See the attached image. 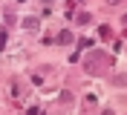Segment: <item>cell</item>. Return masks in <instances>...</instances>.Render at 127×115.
I'll list each match as a JSON object with an SVG mask.
<instances>
[{
	"mask_svg": "<svg viewBox=\"0 0 127 115\" xmlns=\"http://www.w3.org/2000/svg\"><path fill=\"white\" fill-rule=\"evenodd\" d=\"M104 63H107V55L104 52H90L87 61H84V66H87V72H93V75H98V72H104Z\"/></svg>",
	"mask_w": 127,
	"mask_h": 115,
	"instance_id": "6da1fadb",
	"label": "cell"
},
{
	"mask_svg": "<svg viewBox=\"0 0 127 115\" xmlns=\"http://www.w3.org/2000/svg\"><path fill=\"white\" fill-rule=\"evenodd\" d=\"M113 86H127V75H124V72L113 75Z\"/></svg>",
	"mask_w": 127,
	"mask_h": 115,
	"instance_id": "7a4b0ae2",
	"label": "cell"
},
{
	"mask_svg": "<svg viewBox=\"0 0 127 115\" xmlns=\"http://www.w3.org/2000/svg\"><path fill=\"white\" fill-rule=\"evenodd\" d=\"M58 40H61V43H72V32H61Z\"/></svg>",
	"mask_w": 127,
	"mask_h": 115,
	"instance_id": "3957f363",
	"label": "cell"
},
{
	"mask_svg": "<svg viewBox=\"0 0 127 115\" xmlns=\"http://www.w3.org/2000/svg\"><path fill=\"white\" fill-rule=\"evenodd\" d=\"M101 115H113V109H104V112H101Z\"/></svg>",
	"mask_w": 127,
	"mask_h": 115,
	"instance_id": "277c9868",
	"label": "cell"
},
{
	"mask_svg": "<svg viewBox=\"0 0 127 115\" xmlns=\"http://www.w3.org/2000/svg\"><path fill=\"white\" fill-rule=\"evenodd\" d=\"M124 26H127V15H124Z\"/></svg>",
	"mask_w": 127,
	"mask_h": 115,
	"instance_id": "5b68a950",
	"label": "cell"
}]
</instances>
